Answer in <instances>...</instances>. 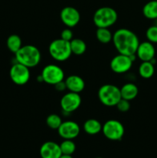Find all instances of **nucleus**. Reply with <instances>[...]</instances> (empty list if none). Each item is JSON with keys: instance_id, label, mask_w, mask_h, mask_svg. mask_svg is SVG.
<instances>
[{"instance_id": "obj_27", "label": "nucleus", "mask_w": 157, "mask_h": 158, "mask_svg": "<svg viewBox=\"0 0 157 158\" xmlns=\"http://www.w3.org/2000/svg\"><path fill=\"white\" fill-rule=\"evenodd\" d=\"M61 39L65 41L70 42L73 39V32L71 28H66L61 32Z\"/></svg>"}, {"instance_id": "obj_1", "label": "nucleus", "mask_w": 157, "mask_h": 158, "mask_svg": "<svg viewBox=\"0 0 157 158\" xmlns=\"http://www.w3.org/2000/svg\"><path fill=\"white\" fill-rule=\"evenodd\" d=\"M112 42L119 53L129 56L135 55L139 44L136 34L125 28L117 29L114 32Z\"/></svg>"}, {"instance_id": "obj_30", "label": "nucleus", "mask_w": 157, "mask_h": 158, "mask_svg": "<svg viewBox=\"0 0 157 158\" xmlns=\"http://www.w3.org/2000/svg\"><path fill=\"white\" fill-rule=\"evenodd\" d=\"M155 23H155V26H157V19H155Z\"/></svg>"}, {"instance_id": "obj_31", "label": "nucleus", "mask_w": 157, "mask_h": 158, "mask_svg": "<svg viewBox=\"0 0 157 158\" xmlns=\"http://www.w3.org/2000/svg\"><path fill=\"white\" fill-rule=\"evenodd\" d=\"M95 158H103V157H95Z\"/></svg>"}, {"instance_id": "obj_11", "label": "nucleus", "mask_w": 157, "mask_h": 158, "mask_svg": "<svg viewBox=\"0 0 157 158\" xmlns=\"http://www.w3.org/2000/svg\"><path fill=\"white\" fill-rule=\"evenodd\" d=\"M58 134L64 140H73L80 133V127L76 122L72 120L62 121L57 130Z\"/></svg>"}, {"instance_id": "obj_12", "label": "nucleus", "mask_w": 157, "mask_h": 158, "mask_svg": "<svg viewBox=\"0 0 157 158\" xmlns=\"http://www.w3.org/2000/svg\"><path fill=\"white\" fill-rule=\"evenodd\" d=\"M60 19L66 27L73 28L78 24L81 16L79 12L75 8L66 6L60 12Z\"/></svg>"}, {"instance_id": "obj_22", "label": "nucleus", "mask_w": 157, "mask_h": 158, "mask_svg": "<svg viewBox=\"0 0 157 158\" xmlns=\"http://www.w3.org/2000/svg\"><path fill=\"white\" fill-rule=\"evenodd\" d=\"M112 35L109 28H97L95 36L97 40L103 44H108L112 40Z\"/></svg>"}, {"instance_id": "obj_20", "label": "nucleus", "mask_w": 157, "mask_h": 158, "mask_svg": "<svg viewBox=\"0 0 157 158\" xmlns=\"http://www.w3.org/2000/svg\"><path fill=\"white\" fill-rule=\"evenodd\" d=\"M69 43H70L72 54L75 56H81L86 52L87 46L86 43L81 39H72Z\"/></svg>"}, {"instance_id": "obj_17", "label": "nucleus", "mask_w": 157, "mask_h": 158, "mask_svg": "<svg viewBox=\"0 0 157 158\" xmlns=\"http://www.w3.org/2000/svg\"><path fill=\"white\" fill-rule=\"evenodd\" d=\"M103 125L96 119H89L83 124V130L89 135H95L102 131Z\"/></svg>"}, {"instance_id": "obj_24", "label": "nucleus", "mask_w": 157, "mask_h": 158, "mask_svg": "<svg viewBox=\"0 0 157 158\" xmlns=\"http://www.w3.org/2000/svg\"><path fill=\"white\" fill-rule=\"evenodd\" d=\"M46 123L50 129L56 130L57 131L60 125H61V123H62V118L60 117L59 115L52 114L48 116L47 118H46Z\"/></svg>"}, {"instance_id": "obj_23", "label": "nucleus", "mask_w": 157, "mask_h": 158, "mask_svg": "<svg viewBox=\"0 0 157 158\" xmlns=\"http://www.w3.org/2000/svg\"><path fill=\"white\" fill-rule=\"evenodd\" d=\"M62 154L66 155H72L75 153L76 146L72 140H64L59 144Z\"/></svg>"}, {"instance_id": "obj_25", "label": "nucleus", "mask_w": 157, "mask_h": 158, "mask_svg": "<svg viewBox=\"0 0 157 158\" xmlns=\"http://www.w3.org/2000/svg\"><path fill=\"white\" fill-rule=\"evenodd\" d=\"M146 36L148 41L152 44L157 43V26H149L146 32Z\"/></svg>"}, {"instance_id": "obj_8", "label": "nucleus", "mask_w": 157, "mask_h": 158, "mask_svg": "<svg viewBox=\"0 0 157 158\" xmlns=\"http://www.w3.org/2000/svg\"><path fill=\"white\" fill-rule=\"evenodd\" d=\"M136 56H126L119 54L115 56L110 61V68L112 72L117 74H123L127 73L132 68V63L135 61Z\"/></svg>"}, {"instance_id": "obj_19", "label": "nucleus", "mask_w": 157, "mask_h": 158, "mask_svg": "<svg viewBox=\"0 0 157 158\" xmlns=\"http://www.w3.org/2000/svg\"><path fill=\"white\" fill-rule=\"evenodd\" d=\"M155 66L151 61L142 62L139 66V74L143 79H149L154 75Z\"/></svg>"}, {"instance_id": "obj_28", "label": "nucleus", "mask_w": 157, "mask_h": 158, "mask_svg": "<svg viewBox=\"0 0 157 158\" xmlns=\"http://www.w3.org/2000/svg\"><path fill=\"white\" fill-rule=\"evenodd\" d=\"M54 86H55V89H56L57 91H58V92H63V91H65L66 89H66V83H65V80H62V81L56 83V84L54 85Z\"/></svg>"}, {"instance_id": "obj_9", "label": "nucleus", "mask_w": 157, "mask_h": 158, "mask_svg": "<svg viewBox=\"0 0 157 158\" xmlns=\"http://www.w3.org/2000/svg\"><path fill=\"white\" fill-rule=\"evenodd\" d=\"M9 76L15 84L23 86L30 80V69L19 63L12 65L9 70Z\"/></svg>"}, {"instance_id": "obj_14", "label": "nucleus", "mask_w": 157, "mask_h": 158, "mask_svg": "<svg viewBox=\"0 0 157 158\" xmlns=\"http://www.w3.org/2000/svg\"><path fill=\"white\" fill-rule=\"evenodd\" d=\"M39 154L42 158H59L62 154L59 144L53 141H46L42 143Z\"/></svg>"}, {"instance_id": "obj_18", "label": "nucleus", "mask_w": 157, "mask_h": 158, "mask_svg": "<svg viewBox=\"0 0 157 158\" xmlns=\"http://www.w3.org/2000/svg\"><path fill=\"white\" fill-rule=\"evenodd\" d=\"M143 14L148 19L155 20L157 19V0L148 2L143 8Z\"/></svg>"}, {"instance_id": "obj_13", "label": "nucleus", "mask_w": 157, "mask_h": 158, "mask_svg": "<svg viewBox=\"0 0 157 158\" xmlns=\"http://www.w3.org/2000/svg\"><path fill=\"white\" fill-rule=\"evenodd\" d=\"M155 49L154 45L149 41L139 43L135 52V56L142 62L152 61L155 57Z\"/></svg>"}, {"instance_id": "obj_26", "label": "nucleus", "mask_w": 157, "mask_h": 158, "mask_svg": "<svg viewBox=\"0 0 157 158\" xmlns=\"http://www.w3.org/2000/svg\"><path fill=\"white\" fill-rule=\"evenodd\" d=\"M115 106H116L119 111L122 113H126L130 109V103H129V100L121 98V100L118 102Z\"/></svg>"}, {"instance_id": "obj_10", "label": "nucleus", "mask_w": 157, "mask_h": 158, "mask_svg": "<svg viewBox=\"0 0 157 158\" xmlns=\"http://www.w3.org/2000/svg\"><path fill=\"white\" fill-rule=\"evenodd\" d=\"M82 103V98L79 94L68 92L62 97L60 106L64 113L71 114L79 108Z\"/></svg>"}, {"instance_id": "obj_21", "label": "nucleus", "mask_w": 157, "mask_h": 158, "mask_svg": "<svg viewBox=\"0 0 157 158\" xmlns=\"http://www.w3.org/2000/svg\"><path fill=\"white\" fill-rule=\"evenodd\" d=\"M6 45H7V47L9 51L15 53L22 46V40L19 35H16V34H12L8 37Z\"/></svg>"}, {"instance_id": "obj_3", "label": "nucleus", "mask_w": 157, "mask_h": 158, "mask_svg": "<svg viewBox=\"0 0 157 158\" xmlns=\"http://www.w3.org/2000/svg\"><path fill=\"white\" fill-rule=\"evenodd\" d=\"M117 19L116 11L108 6L99 8L93 15V23L97 28L111 27L116 23Z\"/></svg>"}, {"instance_id": "obj_4", "label": "nucleus", "mask_w": 157, "mask_h": 158, "mask_svg": "<svg viewBox=\"0 0 157 158\" xmlns=\"http://www.w3.org/2000/svg\"><path fill=\"white\" fill-rule=\"evenodd\" d=\"M98 97L102 104L106 106H115L121 100L120 89L113 84L103 85L99 89Z\"/></svg>"}, {"instance_id": "obj_15", "label": "nucleus", "mask_w": 157, "mask_h": 158, "mask_svg": "<svg viewBox=\"0 0 157 158\" xmlns=\"http://www.w3.org/2000/svg\"><path fill=\"white\" fill-rule=\"evenodd\" d=\"M64 80L66 85V89L69 92L80 94L86 86L84 80L78 75H70Z\"/></svg>"}, {"instance_id": "obj_5", "label": "nucleus", "mask_w": 157, "mask_h": 158, "mask_svg": "<svg viewBox=\"0 0 157 158\" xmlns=\"http://www.w3.org/2000/svg\"><path fill=\"white\" fill-rule=\"evenodd\" d=\"M49 52L51 57L56 61H66L72 55L70 43L61 38L54 40L49 44Z\"/></svg>"}, {"instance_id": "obj_2", "label": "nucleus", "mask_w": 157, "mask_h": 158, "mask_svg": "<svg viewBox=\"0 0 157 158\" xmlns=\"http://www.w3.org/2000/svg\"><path fill=\"white\" fill-rule=\"evenodd\" d=\"M17 63H19L28 68H34L41 61V52L36 46L33 45H25L15 53Z\"/></svg>"}, {"instance_id": "obj_7", "label": "nucleus", "mask_w": 157, "mask_h": 158, "mask_svg": "<svg viewBox=\"0 0 157 158\" xmlns=\"http://www.w3.org/2000/svg\"><path fill=\"white\" fill-rule=\"evenodd\" d=\"M42 81L49 85H55L65 80V73L60 66L55 64H49L44 66L41 73Z\"/></svg>"}, {"instance_id": "obj_29", "label": "nucleus", "mask_w": 157, "mask_h": 158, "mask_svg": "<svg viewBox=\"0 0 157 158\" xmlns=\"http://www.w3.org/2000/svg\"><path fill=\"white\" fill-rule=\"evenodd\" d=\"M59 158H73L72 155H66V154H62V156Z\"/></svg>"}, {"instance_id": "obj_16", "label": "nucleus", "mask_w": 157, "mask_h": 158, "mask_svg": "<svg viewBox=\"0 0 157 158\" xmlns=\"http://www.w3.org/2000/svg\"><path fill=\"white\" fill-rule=\"evenodd\" d=\"M120 93H121L122 98L130 101L137 97L139 94V89L135 83H125L120 88Z\"/></svg>"}, {"instance_id": "obj_6", "label": "nucleus", "mask_w": 157, "mask_h": 158, "mask_svg": "<svg viewBox=\"0 0 157 158\" xmlns=\"http://www.w3.org/2000/svg\"><path fill=\"white\" fill-rule=\"evenodd\" d=\"M102 132L109 140H122L125 134V128L123 123L117 120H109L103 125Z\"/></svg>"}]
</instances>
